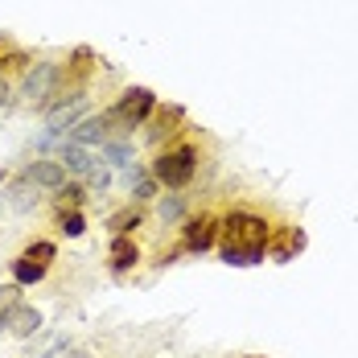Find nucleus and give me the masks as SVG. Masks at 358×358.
<instances>
[{
	"instance_id": "nucleus-3",
	"label": "nucleus",
	"mask_w": 358,
	"mask_h": 358,
	"mask_svg": "<svg viewBox=\"0 0 358 358\" xmlns=\"http://www.w3.org/2000/svg\"><path fill=\"white\" fill-rule=\"evenodd\" d=\"M161 108V99H157V91L152 87H141V83H132L128 91H120V99L111 103L108 111V124H111V136H132L136 128H144L148 120H152V111Z\"/></svg>"
},
{
	"instance_id": "nucleus-16",
	"label": "nucleus",
	"mask_w": 358,
	"mask_h": 358,
	"mask_svg": "<svg viewBox=\"0 0 358 358\" xmlns=\"http://www.w3.org/2000/svg\"><path fill=\"white\" fill-rule=\"evenodd\" d=\"M37 198H41V189H34L25 178H17V181H8V185H4V202H8V210H13V215H34Z\"/></svg>"
},
{
	"instance_id": "nucleus-17",
	"label": "nucleus",
	"mask_w": 358,
	"mask_h": 358,
	"mask_svg": "<svg viewBox=\"0 0 358 358\" xmlns=\"http://www.w3.org/2000/svg\"><path fill=\"white\" fill-rule=\"evenodd\" d=\"M45 272H50V268L34 264L29 255H13V259H8V276H13V285H21V288L41 285V280H45Z\"/></svg>"
},
{
	"instance_id": "nucleus-22",
	"label": "nucleus",
	"mask_w": 358,
	"mask_h": 358,
	"mask_svg": "<svg viewBox=\"0 0 358 358\" xmlns=\"http://www.w3.org/2000/svg\"><path fill=\"white\" fill-rule=\"evenodd\" d=\"M21 255H29L34 264H41V268H50V264L58 259V243H54V239H34V243H29V248L21 251Z\"/></svg>"
},
{
	"instance_id": "nucleus-2",
	"label": "nucleus",
	"mask_w": 358,
	"mask_h": 358,
	"mask_svg": "<svg viewBox=\"0 0 358 358\" xmlns=\"http://www.w3.org/2000/svg\"><path fill=\"white\" fill-rule=\"evenodd\" d=\"M198 165H202V148L194 141H178V144H165V148H157V157L148 161V173L152 181L161 185V189H189L194 178H198Z\"/></svg>"
},
{
	"instance_id": "nucleus-13",
	"label": "nucleus",
	"mask_w": 358,
	"mask_h": 358,
	"mask_svg": "<svg viewBox=\"0 0 358 358\" xmlns=\"http://www.w3.org/2000/svg\"><path fill=\"white\" fill-rule=\"evenodd\" d=\"M305 248H309V235H305L301 227H285V231H280V239H276V231H272L268 259H276V264H288V259H296V255H301Z\"/></svg>"
},
{
	"instance_id": "nucleus-14",
	"label": "nucleus",
	"mask_w": 358,
	"mask_h": 358,
	"mask_svg": "<svg viewBox=\"0 0 358 358\" xmlns=\"http://www.w3.org/2000/svg\"><path fill=\"white\" fill-rule=\"evenodd\" d=\"M124 181H128V194H132V206H144V202H157V194H161V185L152 181L148 173V165H132V169H124Z\"/></svg>"
},
{
	"instance_id": "nucleus-18",
	"label": "nucleus",
	"mask_w": 358,
	"mask_h": 358,
	"mask_svg": "<svg viewBox=\"0 0 358 358\" xmlns=\"http://www.w3.org/2000/svg\"><path fill=\"white\" fill-rule=\"evenodd\" d=\"M157 218H161L165 227H181V218H185V194L161 189V194H157Z\"/></svg>"
},
{
	"instance_id": "nucleus-5",
	"label": "nucleus",
	"mask_w": 358,
	"mask_h": 358,
	"mask_svg": "<svg viewBox=\"0 0 358 358\" xmlns=\"http://www.w3.org/2000/svg\"><path fill=\"white\" fill-rule=\"evenodd\" d=\"M218 227H222V218L210 215V210H202V215H185L181 218V243L178 248L185 255H206V251L218 248Z\"/></svg>"
},
{
	"instance_id": "nucleus-24",
	"label": "nucleus",
	"mask_w": 358,
	"mask_h": 358,
	"mask_svg": "<svg viewBox=\"0 0 358 358\" xmlns=\"http://www.w3.org/2000/svg\"><path fill=\"white\" fill-rule=\"evenodd\" d=\"M71 350V338H50L41 350H34V355H25V358H62Z\"/></svg>"
},
{
	"instance_id": "nucleus-20",
	"label": "nucleus",
	"mask_w": 358,
	"mask_h": 358,
	"mask_svg": "<svg viewBox=\"0 0 358 358\" xmlns=\"http://www.w3.org/2000/svg\"><path fill=\"white\" fill-rule=\"evenodd\" d=\"M83 202H87V185H83V181H66V185L54 194V215H58V210H83Z\"/></svg>"
},
{
	"instance_id": "nucleus-26",
	"label": "nucleus",
	"mask_w": 358,
	"mask_h": 358,
	"mask_svg": "<svg viewBox=\"0 0 358 358\" xmlns=\"http://www.w3.org/2000/svg\"><path fill=\"white\" fill-rule=\"evenodd\" d=\"M62 358H95V355H91V350H83V346H71Z\"/></svg>"
},
{
	"instance_id": "nucleus-23",
	"label": "nucleus",
	"mask_w": 358,
	"mask_h": 358,
	"mask_svg": "<svg viewBox=\"0 0 358 358\" xmlns=\"http://www.w3.org/2000/svg\"><path fill=\"white\" fill-rule=\"evenodd\" d=\"M108 185H111V169L103 165V161H99V165L91 169V178H87V194H103Z\"/></svg>"
},
{
	"instance_id": "nucleus-1",
	"label": "nucleus",
	"mask_w": 358,
	"mask_h": 358,
	"mask_svg": "<svg viewBox=\"0 0 358 358\" xmlns=\"http://www.w3.org/2000/svg\"><path fill=\"white\" fill-rule=\"evenodd\" d=\"M268 243H272V218L251 210V206H235L222 215L218 227V259L227 268H259L268 259Z\"/></svg>"
},
{
	"instance_id": "nucleus-27",
	"label": "nucleus",
	"mask_w": 358,
	"mask_h": 358,
	"mask_svg": "<svg viewBox=\"0 0 358 358\" xmlns=\"http://www.w3.org/2000/svg\"><path fill=\"white\" fill-rule=\"evenodd\" d=\"M243 358H264V355H243Z\"/></svg>"
},
{
	"instance_id": "nucleus-4",
	"label": "nucleus",
	"mask_w": 358,
	"mask_h": 358,
	"mask_svg": "<svg viewBox=\"0 0 358 358\" xmlns=\"http://www.w3.org/2000/svg\"><path fill=\"white\" fill-rule=\"evenodd\" d=\"M58 83H62V62H58V58H41V62H29V66H25L21 83H17V95H21V103H29V108H45V103L54 99Z\"/></svg>"
},
{
	"instance_id": "nucleus-15",
	"label": "nucleus",
	"mask_w": 358,
	"mask_h": 358,
	"mask_svg": "<svg viewBox=\"0 0 358 358\" xmlns=\"http://www.w3.org/2000/svg\"><path fill=\"white\" fill-rule=\"evenodd\" d=\"M99 161L108 169H132L136 165V144L132 136H111V141L99 144Z\"/></svg>"
},
{
	"instance_id": "nucleus-8",
	"label": "nucleus",
	"mask_w": 358,
	"mask_h": 358,
	"mask_svg": "<svg viewBox=\"0 0 358 358\" xmlns=\"http://www.w3.org/2000/svg\"><path fill=\"white\" fill-rule=\"evenodd\" d=\"M181 124H185V108L181 103H161L152 111V120L144 124V141L152 148H161V141H173L181 132Z\"/></svg>"
},
{
	"instance_id": "nucleus-21",
	"label": "nucleus",
	"mask_w": 358,
	"mask_h": 358,
	"mask_svg": "<svg viewBox=\"0 0 358 358\" xmlns=\"http://www.w3.org/2000/svg\"><path fill=\"white\" fill-rule=\"evenodd\" d=\"M54 227H58V235H66V239H83V235H87V215H83V210H58V215H54Z\"/></svg>"
},
{
	"instance_id": "nucleus-12",
	"label": "nucleus",
	"mask_w": 358,
	"mask_h": 358,
	"mask_svg": "<svg viewBox=\"0 0 358 358\" xmlns=\"http://www.w3.org/2000/svg\"><path fill=\"white\" fill-rule=\"evenodd\" d=\"M54 157L62 161V169L71 173V181L91 178V169L99 165V152H95V148H83V144H71V141L58 144V148H54Z\"/></svg>"
},
{
	"instance_id": "nucleus-7",
	"label": "nucleus",
	"mask_w": 358,
	"mask_h": 358,
	"mask_svg": "<svg viewBox=\"0 0 358 358\" xmlns=\"http://www.w3.org/2000/svg\"><path fill=\"white\" fill-rule=\"evenodd\" d=\"M21 178L29 181L34 189H41V194H58V189L71 181V173L62 169V161H58V157H34V161L21 169Z\"/></svg>"
},
{
	"instance_id": "nucleus-6",
	"label": "nucleus",
	"mask_w": 358,
	"mask_h": 358,
	"mask_svg": "<svg viewBox=\"0 0 358 358\" xmlns=\"http://www.w3.org/2000/svg\"><path fill=\"white\" fill-rule=\"evenodd\" d=\"M0 329H4V334H13V338H21V342H34L37 334L45 329V317H41V309H34V305L21 296V301H13V305L4 309Z\"/></svg>"
},
{
	"instance_id": "nucleus-9",
	"label": "nucleus",
	"mask_w": 358,
	"mask_h": 358,
	"mask_svg": "<svg viewBox=\"0 0 358 358\" xmlns=\"http://www.w3.org/2000/svg\"><path fill=\"white\" fill-rule=\"evenodd\" d=\"M141 259H144V251L141 243L132 239V235H111V243H108V272L120 280V276H128V272H136L141 268Z\"/></svg>"
},
{
	"instance_id": "nucleus-10",
	"label": "nucleus",
	"mask_w": 358,
	"mask_h": 358,
	"mask_svg": "<svg viewBox=\"0 0 358 358\" xmlns=\"http://www.w3.org/2000/svg\"><path fill=\"white\" fill-rule=\"evenodd\" d=\"M66 141H71V144H83V148H95V152H99V144L111 141L108 111H87V115L74 124L71 132H66Z\"/></svg>"
},
{
	"instance_id": "nucleus-25",
	"label": "nucleus",
	"mask_w": 358,
	"mask_h": 358,
	"mask_svg": "<svg viewBox=\"0 0 358 358\" xmlns=\"http://www.w3.org/2000/svg\"><path fill=\"white\" fill-rule=\"evenodd\" d=\"M13 99H17V87H13V83H8V78L0 74V115L13 108Z\"/></svg>"
},
{
	"instance_id": "nucleus-19",
	"label": "nucleus",
	"mask_w": 358,
	"mask_h": 358,
	"mask_svg": "<svg viewBox=\"0 0 358 358\" xmlns=\"http://www.w3.org/2000/svg\"><path fill=\"white\" fill-rule=\"evenodd\" d=\"M141 227H144V210H141V206H132V202H128V206H120V210L108 218L111 235H136Z\"/></svg>"
},
{
	"instance_id": "nucleus-11",
	"label": "nucleus",
	"mask_w": 358,
	"mask_h": 358,
	"mask_svg": "<svg viewBox=\"0 0 358 358\" xmlns=\"http://www.w3.org/2000/svg\"><path fill=\"white\" fill-rule=\"evenodd\" d=\"M95 62H99V54L91 45H74L71 54H66V62H62V83L58 87H87Z\"/></svg>"
}]
</instances>
